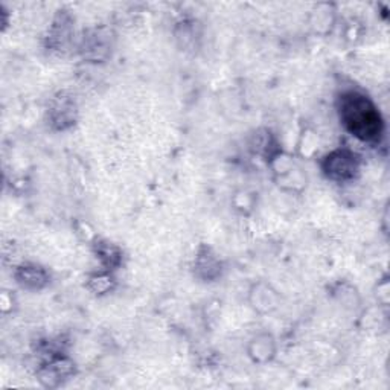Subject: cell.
Here are the masks:
<instances>
[{"instance_id": "6da1fadb", "label": "cell", "mask_w": 390, "mask_h": 390, "mask_svg": "<svg viewBox=\"0 0 390 390\" xmlns=\"http://www.w3.org/2000/svg\"><path fill=\"white\" fill-rule=\"evenodd\" d=\"M341 124L361 142H378L384 132V120L370 98L360 92H346L338 98Z\"/></svg>"}, {"instance_id": "7a4b0ae2", "label": "cell", "mask_w": 390, "mask_h": 390, "mask_svg": "<svg viewBox=\"0 0 390 390\" xmlns=\"http://www.w3.org/2000/svg\"><path fill=\"white\" fill-rule=\"evenodd\" d=\"M325 176L337 183L354 180L360 171V160L351 150H336L329 153L322 162Z\"/></svg>"}, {"instance_id": "3957f363", "label": "cell", "mask_w": 390, "mask_h": 390, "mask_svg": "<svg viewBox=\"0 0 390 390\" xmlns=\"http://www.w3.org/2000/svg\"><path fill=\"white\" fill-rule=\"evenodd\" d=\"M250 297L251 305L259 313L272 311L276 308V304H278V295L267 283H258V286H255L254 290L250 291Z\"/></svg>"}, {"instance_id": "277c9868", "label": "cell", "mask_w": 390, "mask_h": 390, "mask_svg": "<svg viewBox=\"0 0 390 390\" xmlns=\"http://www.w3.org/2000/svg\"><path fill=\"white\" fill-rule=\"evenodd\" d=\"M17 281L22 283L23 287L31 288V290H40L43 288L49 278L47 273L38 265H23L19 268L17 272Z\"/></svg>"}, {"instance_id": "5b68a950", "label": "cell", "mask_w": 390, "mask_h": 390, "mask_svg": "<svg viewBox=\"0 0 390 390\" xmlns=\"http://www.w3.org/2000/svg\"><path fill=\"white\" fill-rule=\"evenodd\" d=\"M250 357L258 363H265L274 355V340L268 334H259L250 341Z\"/></svg>"}, {"instance_id": "8992f818", "label": "cell", "mask_w": 390, "mask_h": 390, "mask_svg": "<svg viewBox=\"0 0 390 390\" xmlns=\"http://www.w3.org/2000/svg\"><path fill=\"white\" fill-rule=\"evenodd\" d=\"M195 270L200 273L203 279L210 281V279L217 278V276L219 274V270H221V264H219V261L215 258V255L210 254L209 250H205L197 258Z\"/></svg>"}, {"instance_id": "52a82bcc", "label": "cell", "mask_w": 390, "mask_h": 390, "mask_svg": "<svg viewBox=\"0 0 390 390\" xmlns=\"http://www.w3.org/2000/svg\"><path fill=\"white\" fill-rule=\"evenodd\" d=\"M113 278L109 273H100L91 278V288L95 292H107L111 288Z\"/></svg>"}]
</instances>
